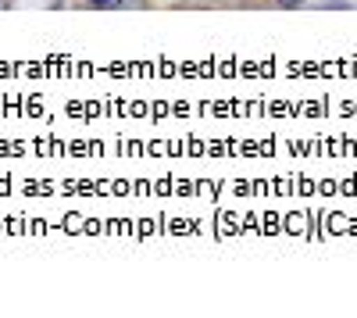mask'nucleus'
Returning a JSON list of instances; mask_svg holds the SVG:
<instances>
[{
  "label": "nucleus",
  "mask_w": 357,
  "mask_h": 318,
  "mask_svg": "<svg viewBox=\"0 0 357 318\" xmlns=\"http://www.w3.org/2000/svg\"><path fill=\"white\" fill-rule=\"evenodd\" d=\"M146 0H114V8H143Z\"/></svg>",
  "instance_id": "3"
},
{
  "label": "nucleus",
  "mask_w": 357,
  "mask_h": 318,
  "mask_svg": "<svg viewBox=\"0 0 357 318\" xmlns=\"http://www.w3.org/2000/svg\"><path fill=\"white\" fill-rule=\"evenodd\" d=\"M321 8H325V11H350L354 4H350V0H325Z\"/></svg>",
  "instance_id": "1"
},
{
  "label": "nucleus",
  "mask_w": 357,
  "mask_h": 318,
  "mask_svg": "<svg viewBox=\"0 0 357 318\" xmlns=\"http://www.w3.org/2000/svg\"><path fill=\"white\" fill-rule=\"evenodd\" d=\"M86 4H89V8H100V11H104V8H114V0H86Z\"/></svg>",
  "instance_id": "4"
},
{
  "label": "nucleus",
  "mask_w": 357,
  "mask_h": 318,
  "mask_svg": "<svg viewBox=\"0 0 357 318\" xmlns=\"http://www.w3.org/2000/svg\"><path fill=\"white\" fill-rule=\"evenodd\" d=\"M275 8H282V11H293V8H304L307 0H272Z\"/></svg>",
  "instance_id": "2"
}]
</instances>
